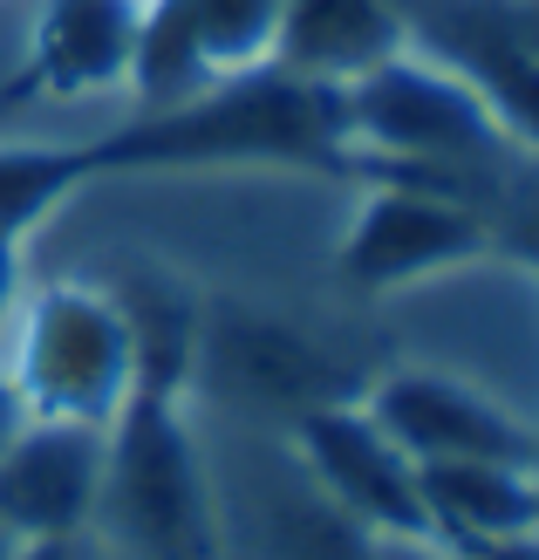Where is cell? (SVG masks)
I'll list each match as a JSON object with an SVG mask.
<instances>
[{
	"label": "cell",
	"mask_w": 539,
	"mask_h": 560,
	"mask_svg": "<svg viewBox=\"0 0 539 560\" xmlns=\"http://www.w3.org/2000/svg\"><path fill=\"white\" fill-rule=\"evenodd\" d=\"M151 0H42L35 14V48L14 82V96H103L124 90L137 69V35H144Z\"/></svg>",
	"instance_id": "10"
},
{
	"label": "cell",
	"mask_w": 539,
	"mask_h": 560,
	"mask_svg": "<svg viewBox=\"0 0 539 560\" xmlns=\"http://www.w3.org/2000/svg\"><path fill=\"white\" fill-rule=\"evenodd\" d=\"M14 301H21V254H14V233H0V328H8Z\"/></svg>",
	"instance_id": "15"
},
{
	"label": "cell",
	"mask_w": 539,
	"mask_h": 560,
	"mask_svg": "<svg viewBox=\"0 0 539 560\" xmlns=\"http://www.w3.org/2000/svg\"><path fill=\"white\" fill-rule=\"evenodd\" d=\"M103 431L75 417H21L0 444V526L14 540H82L103 486Z\"/></svg>",
	"instance_id": "9"
},
{
	"label": "cell",
	"mask_w": 539,
	"mask_h": 560,
	"mask_svg": "<svg viewBox=\"0 0 539 560\" xmlns=\"http://www.w3.org/2000/svg\"><path fill=\"white\" fill-rule=\"evenodd\" d=\"M90 534L117 560H225L219 479L178 397L130 389L109 417Z\"/></svg>",
	"instance_id": "1"
},
{
	"label": "cell",
	"mask_w": 539,
	"mask_h": 560,
	"mask_svg": "<svg viewBox=\"0 0 539 560\" xmlns=\"http://www.w3.org/2000/svg\"><path fill=\"white\" fill-rule=\"evenodd\" d=\"M82 178H90V158H82V151L8 144V151H0V233L21 240L55 199H69Z\"/></svg>",
	"instance_id": "14"
},
{
	"label": "cell",
	"mask_w": 539,
	"mask_h": 560,
	"mask_svg": "<svg viewBox=\"0 0 539 560\" xmlns=\"http://www.w3.org/2000/svg\"><path fill=\"white\" fill-rule=\"evenodd\" d=\"M471 560H539V534H519V540H492V547H465Z\"/></svg>",
	"instance_id": "17"
},
{
	"label": "cell",
	"mask_w": 539,
	"mask_h": 560,
	"mask_svg": "<svg viewBox=\"0 0 539 560\" xmlns=\"http://www.w3.org/2000/svg\"><path fill=\"white\" fill-rule=\"evenodd\" d=\"M417 492L437 540L492 547V540L539 534V465L437 458V465H417Z\"/></svg>",
	"instance_id": "11"
},
{
	"label": "cell",
	"mask_w": 539,
	"mask_h": 560,
	"mask_svg": "<svg viewBox=\"0 0 539 560\" xmlns=\"http://www.w3.org/2000/svg\"><path fill=\"white\" fill-rule=\"evenodd\" d=\"M362 410L376 417L383 438L410 465H437V458L539 465V431L526 417L450 370H389L376 383H362Z\"/></svg>",
	"instance_id": "8"
},
{
	"label": "cell",
	"mask_w": 539,
	"mask_h": 560,
	"mask_svg": "<svg viewBox=\"0 0 539 560\" xmlns=\"http://www.w3.org/2000/svg\"><path fill=\"white\" fill-rule=\"evenodd\" d=\"M109 560H117V553H109Z\"/></svg>",
	"instance_id": "20"
},
{
	"label": "cell",
	"mask_w": 539,
	"mask_h": 560,
	"mask_svg": "<svg viewBox=\"0 0 539 560\" xmlns=\"http://www.w3.org/2000/svg\"><path fill=\"white\" fill-rule=\"evenodd\" d=\"M403 48V14L389 0H288L273 62L315 82H355Z\"/></svg>",
	"instance_id": "12"
},
{
	"label": "cell",
	"mask_w": 539,
	"mask_h": 560,
	"mask_svg": "<svg viewBox=\"0 0 539 560\" xmlns=\"http://www.w3.org/2000/svg\"><path fill=\"white\" fill-rule=\"evenodd\" d=\"M90 540V534H82ZM82 540H21L8 560H82Z\"/></svg>",
	"instance_id": "16"
},
{
	"label": "cell",
	"mask_w": 539,
	"mask_h": 560,
	"mask_svg": "<svg viewBox=\"0 0 539 560\" xmlns=\"http://www.w3.org/2000/svg\"><path fill=\"white\" fill-rule=\"evenodd\" d=\"M14 547H21V540H14V534H8V526H0V560H8V553H14Z\"/></svg>",
	"instance_id": "19"
},
{
	"label": "cell",
	"mask_w": 539,
	"mask_h": 560,
	"mask_svg": "<svg viewBox=\"0 0 539 560\" xmlns=\"http://www.w3.org/2000/svg\"><path fill=\"white\" fill-rule=\"evenodd\" d=\"M191 376L212 389L225 410L246 417H307L321 404H355L362 376L335 349H321L315 335H301L273 315L253 307H198L191 335Z\"/></svg>",
	"instance_id": "5"
},
{
	"label": "cell",
	"mask_w": 539,
	"mask_h": 560,
	"mask_svg": "<svg viewBox=\"0 0 539 560\" xmlns=\"http://www.w3.org/2000/svg\"><path fill=\"white\" fill-rule=\"evenodd\" d=\"M294 438V465L321 486V499H335L362 534L376 540H431V513L417 492V465L383 438V424L355 404H321L288 424Z\"/></svg>",
	"instance_id": "7"
},
{
	"label": "cell",
	"mask_w": 539,
	"mask_h": 560,
	"mask_svg": "<svg viewBox=\"0 0 539 560\" xmlns=\"http://www.w3.org/2000/svg\"><path fill=\"white\" fill-rule=\"evenodd\" d=\"M21 417H27V410H21V397H14V383H8V370H0V444H8V438L21 431Z\"/></svg>",
	"instance_id": "18"
},
{
	"label": "cell",
	"mask_w": 539,
	"mask_h": 560,
	"mask_svg": "<svg viewBox=\"0 0 539 560\" xmlns=\"http://www.w3.org/2000/svg\"><path fill=\"white\" fill-rule=\"evenodd\" d=\"M342 144H362L368 158H396V178L458 191V199L471 178L499 185L505 158H513V137L499 130L471 75L410 48L342 82Z\"/></svg>",
	"instance_id": "3"
},
{
	"label": "cell",
	"mask_w": 539,
	"mask_h": 560,
	"mask_svg": "<svg viewBox=\"0 0 539 560\" xmlns=\"http://www.w3.org/2000/svg\"><path fill=\"white\" fill-rule=\"evenodd\" d=\"M342 151V82L260 62L185 103H164L109 144H82L90 172L117 164H225V158H335Z\"/></svg>",
	"instance_id": "2"
},
{
	"label": "cell",
	"mask_w": 539,
	"mask_h": 560,
	"mask_svg": "<svg viewBox=\"0 0 539 560\" xmlns=\"http://www.w3.org/2000/svg\"><path fill=\"white\" fill-rule=\"evenodd\" d=\"M492 226L485 212L458 191L437 185H410L389 178L355 206L349 233H342V273L349 288L368 294H396V288H423L437 273H458L471 260H485Z\"/></svg>",
	"instance_id": "6"
},
{
	"label": "cell",
	"mask_w": 539,
	"mask_h": 560,
	"mask_svg": "<svg viewBox=\"0 0 539 560\" xmlns=\"http://www.w3.org/2000/svg\"><path fill=\"white\" fill-rule=\"evenodd\" d=\"M450 69L471 75V90L492 103L499 130L513 137V144L539 151V48L519 42L513 27H478V35H458L444 42Z\"/></svg>",
	"instance_id": "13"
},
{
	"label": "cell",
	"mask_w": 539,
	"mask_h": 560,
	"mask_svg": "<svg viewBox=\"0 0 539 560\" xmlns=\"http://www.w3.org/2000/svg\"><path fill=\"white\" fill-rule=\"evenodd\" d=\"M0 370L27 417H75V424H109L130 389V322L109 288L90 280H48L21 294L8 328H0Z\"/></svg>",
	"instance_id": "4"
}]
</instances>
